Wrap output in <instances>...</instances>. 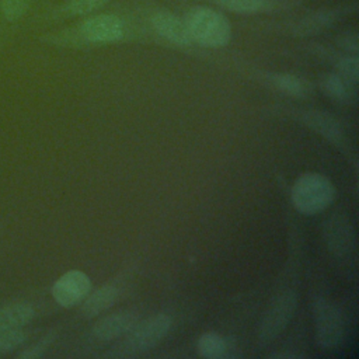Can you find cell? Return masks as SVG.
I'll use <instances>...</instances> for the list:
<instances>
[{
	"mask_svg": "<svg viewBox=\"0 0 359 359\" xmlns=\"http://www.w3.org/2000/svg\"><path fill=\"white\" fill-rule=\"evenodd\" d=\"M35 314L34 307L25 302L10 303L0 309V331L10 328H22Z\"/></svg>",
	"mask_w": 359,
	"mask_h": 359,
	"instance_id": "obj_12",
	"label": "cell"
},
{
	"mask_svg": "<svg viewBox=\"0 0 359 359\" xmlns=\"http://www.w3.org/2000/svg\"><path fill=\"white\" fill-rule=\"evenodd\" d=\"M337 43L339 48H342L345 52H348L349 55H358L359 50V38L358 34L355 31H346L342 32L338 38H337Z\"/></svg>",
	"mask_w": 359,
	"mask_h": 359,
	"instance_id": "obj_24",
	"label": "cell"
},
{
	"mask_svg": "<svg viewBox=\"0 0 359 359\" xmlns=\"http://www.w3.org/2000/svg\"><path fill=\"white\" fill-rule=\"evenodd\" d=\"M334 18H335V14L330 10L317 11L314 14H310V15L304 17L300 22H297L296 31L302 35L316 34V32L327 28L328 25H331Z\"/></svg>",
	"mask_w": 359,
	"mask_h": 359,
	"instance_id": "obj_17",
	"label": "cell"
},
{
	"mask_svg": "<svg viewBox=\"0 0 359 359\" xmlns=\"http://www.w3.org/2000/svg\"><path fill=\"white\" fill-rule=\"evenodd\" d=\"M171 327V317L158 313L143 321H137L109 352L111 356L128 358L142 355L158 345Z\"/></svg>",
	"mask_w": 359,
	"mask_h": 359,
	"instance_id": "obj_2",
	"label": "cell"
},
{
	"mask_svg": "<svg viewBox=\"0 0 359 359\" xmlns=\"http://www.w3.org/2000/svg\"><path fill=\"white\" fill-rule=\"evenodd\" d=\"M91 290V280L83 271L72 269L63 273L52 286V296L62 307L79 304Z\"/></svg>",
	"mask_w": 359,
	"mask_h": 359,
	"instance_id": "obj_7",
	"label": "cell"
},
{
	"mask_svg": "<svg viewBox=\"0 0 359 359\" xmlns=\"http://www.w3.org/2000/svg\"><path fill=\"white\" fill-rule=\"evenodd\" d=\"M272 0H215L222 8L237 14H255L269 8Z\"/></svg>",
	"mask_w": 359,
	"mask_h": 359,
	"instance_id": "obj_18",
	"label": "cell"
},
{
	"mask_svg": "<svg viewBox=\"0 0 359 359\" xmlns=\"http://www.w3.org/2000/svg\"><path fill=\"white\" fill-rule=\"evenodd\" d=\"M296 304L297 296L293 290H286L275 297L268 311L264 314L258 331V339L262 345L272 342L285 330V327L293 317Z\"/></svg>",
	"mask_w": 359,
	"mask_h": 359,
	"instance_id": "obj_5",
	"label": "cell"
},
{
	"mask_svg": "<svg viewBox=\"0 0 359 359\" xmlns=\"http://www.w3.org/2000/svg\"><path fill=\"white\" fill-rule=\"evenodd\" d=\"M192 42L205 48L226 46L231 38V25L224 14L208 6H194L184 15Z\"/></svg>",
	"mask_w": 359,
	"mask_h": 359,
	"instance_id": "obj_1",
	"label": "cell"
},
{
	"mask_svg": "<svg viewBox=\"0 0 359 359\" xmlns=\"http://www.w3.org/2000/svg\"><path fill=\"white\" fill-rule=\"evenodd\" d=\"M316 337L323 349H337L344 341V321L339 310L327 299L318 297L313 303Z\"/></svg>",
	"mask_w": 359,
	"mask_h": 359,
	"instance_id": "obj_4",
	"label": "cell"
},
{
	"mask_svg": "<svg viewBox=\"0 0 359 359\" xmlns=\"http://www.w3.org/2000/svg\"><path fill=\"white\" fill-rule=\"evenodd\" d=\"M233 346L216 332H205L198 338L196 351L198 355L206 359H220L229 356V351Z\"/></svg>",
	"mask_w": 359,
	"mask_h": 359,
	"instance_id": "obj_13",
	"label": "cell"
},
{
	"mask_svg": "<svg viewBox=\"0 0 359 359\" xmlns=\"http://www.w3.org/2000/svg\"><path fill=\"white\" fill-rule=\"evenodd\" d=\"M29 0H0V10L7 21L20 20L28 10Z\"/></svg>",
	"mask_w": 359,
	"mask_h": 359,
	"instance_id": "obj_22",
	"label": "cell"
},
{
	"mask_svg": "<svg viewBox=\"0 0 359 359\" xmlns=\"http://www.w3.org/2000/svg\"><path fill=\"white\" fill-rule=\"evenodd\" d=\"M269 83L283 94L292 97H304L310 93V86L306 80L287 73H273L269 77Z\"/></svg>",
	"mask_w": 359,
	"mask_h": 359,
	"instance_id": "obj_15",
	"label": "cell"
},
{
	"mask_svg": "<svg viewBox=\"0 0 359 359\" xmlns=\"http://www.w3.org/2000/svg\"><path fill=\"white\" fill-rule=\"evenodd\" d=\"M53 334H48L45 335L42 339H39L36 344H34L32 346L27 348L25 351H22L21 353H18L20 359H34V358H39L45 353V351L49 348V345L53 341Z\"/></svg>",
	"mask_w": 359,
	"mask_h": 359,
	"instance_id": "obj_23",
	"label": "cell"
},
{
	"mask_svg": "<svg viewBox=\"0 0 359 359\" xmlns=\"http://www.w3.org/2000/svg\"><path fill=\"white\" fill-rule=\"evenodd\" d=\"M352 236V227L346 219L335 216L327 223L325 238L330 248L334 250L335 254L346 252L351 248Z\"/></svg>",
	"mask_w": 359,
	"mask_h": 359,
	"instance_id": "obj_11",
	"label": "cell"
},
{
	"mask_svg": "<svg viewBox=\"0 0 359 359\" xmlns=\"http://www.w3.org/2000/svg\"><path fill=\"white\" fill-rule=\"evenodd\" d=\"M27 341V334L22 328H10L0 331V353H7Z\"/></svg>",
	"mask_w": 359,
	"mask_h": 359,
	"instance_id": "obj_19",
	"label": "cell"
},
{
	"mask_svg": "<svg viewBox=\"0 0 359 359\" xmlns=\"http://www.w3.org/2000/svg\"><path fill=\"white\" fill-rule=\"evenodd\" d=\"M150 24L160 36H163L164 39L172 43H177V45L192 43V39L184 18H180L177 14L168 10L156 11L150 18Z\"/></svg>",
	"mask_w": 359,
	"mask_h": 359,
	"instance_id": "obj_9",
	"label": "cell"
},
{
	"mask_svg": "<svg viewBox=\"0 0 359 359\" xmlns=\"http://www.w3.org/2000/svg\"><path fill=\"white\" fill-rule=\"evenodd\" d=\"M338 74L344 77L351 84H356L359 80V60L355 55H346L338 59L337 62Z\"/></svg>",
	"mask_w": 359,
	"mask_h": 359,
	"instance_id": "obj_20",
	"label": "cell"
},
{
	"mask_svg": "<svg viewBox=\"0 0 359 359\" xmlns=\"http://www.w3.org/2000/svg\"><path fill=\"white\" fill-rule=\"evenodd\" d=\"M118 296H119V287L116 285L108 283V285L101 286L100 289L93 292L84 300V303L81 304V309H80L81 316L84 318H93V317L104 313L105 310L112 307V304L116 302Z\"/></svg>",
	"mask_w": 359,
	"mask_h": 359,
	"instance_id": "obj_10",
	"label": "cell"
},
{
	"mask_svg": "<svg viewBox=\"0 0 359 359\" xmlns=\"http://www.w3.org/2000/svg\"><path fill=\"white\" fill-rule=\"evenodd\" d=\"M109 0H69L65 6V11L70 15H83L90 14L101 8Z\"/></svg>",
	"mask_w": 359,
	"mask_h": 359,
	"instance_id": "obj_21",
	"label": "cell"
},
{
	"mask_svg": "<svg viewBox=\"0 0 359 359\" xmlns=\"http://www.w3.org/2000/svg\"><path fill=\"white\" fill-rule=\"evenodd\" d=\"M304 122L306 125L311 126L313 129H316L323 136L332 140L334 143H338L342 139V132L338 122L328 114H324L321 111L307 112L304 115Z\"/></svg>",
	"mask_w": 359,
	"mask_h": 359,
	"instance_id": "obj_14",
	"label": "cell"
},
{
	"mask_svg": "<svg viewBox=\"0 0 359 359\" xmlns=\"http://www.w3.org/2000/svg\"><path fill=\"white\" fill-rule=\"evenodd\" d=\"M139 313L133 309H122L112 314L101 317L91 330L93 337L97 341L107 342L126 334L137 321Z\"/></svg>",
	"mask_w": 359,
	"mask_h": 359,
	"instance_id": "obj_8",
	"label": "cell"
},
{
	"mask_svg": "<svg viewBox=\"0 0 359 359\" xmlns=\"http://www.w3.org/2000/svg\"><path fill=\"white\" fill-rule=\"evenodd\" d=\"M335 188L332 182L317 172L300 175L290 192L293 206L303 215H317L325 210L334 201Z\"/></svg>",
	"mask_w": 359,
	"mask_h": 359,
	"instance_id": "obj_3",
	"label": "cell"
},
{
	"mask_svg": "<svg viewBox=\"0 0 359 359\" xmlns=\"http://www.w3.org/2000/svg\"><path fill=\"white\" fill-rule=\"evenodd\" d=\"M321 88L335 101H349L353 94V84L337 73H327L321 79Z\"/></svg>",
	"mask_w": 359,
	"mask_h": 359,
	"instance_id": "obj_16",
	"label": "cell"
},
{
	"mask_svg": "<svg viewBox=\"0 0 359 359\" xmlns=\"http://www.w3.org/2000/svg\"><path fill=\"white\" fill-rule=\"evenodd\" d=\"M123 22L114 14H95L86 18L79 27V35L91 43L116 42L123 36Z\"/></svg>",
	"mask_w": 359,
	"mask_h": 359,
	"instance_id": "obj_6",
	"label": "cell"
}]
</instances>
